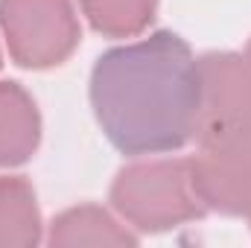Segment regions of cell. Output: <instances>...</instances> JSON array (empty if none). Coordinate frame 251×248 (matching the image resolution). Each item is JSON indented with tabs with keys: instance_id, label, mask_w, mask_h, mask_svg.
I'll list each match as a JSON object with an SVG mask.
<instances>
[{
	"instance_id": "obj_1",
	"label": "cell",
	"mask_w": 251,
	"mask_h": 248,
	"mask_svg": "<svg viewBox=\"0 0 251 248\" xmlns=\"http://www.w3.org/2000/svg\"><path fill=\"white\" fill-rule=\"evenodd\" d=\"M91 105L105 140L128 158L170 155L196 134L199 59L176 32H152L102 53Z\"/></svg>"
},
{
	"instance_id": "obj_2",
	"label": "cell",
	"mask_w": 251,
	"mask_h": 248,
	"mask_svg": "<svg viewBox=\"0 0 251 248\" xmlns=\"http://www.w3.org/2000/svg\"><path fill=\"white\" fill-rule=\"evenodd\" d=\"M193 178L207 210L251 213V67L243 53L199 59Z\"/></svg>"
},
{
	"instance_id": "obj_3",
	"label": "cell",
	"mask_w": 251,
	"mask_h": 248,
	"mask_svg": "<svg viewBox=\"0 0 251 248\" xmlns=\"http://www.w3.org/2000/svg\"><path fill=\"white\" fill-rule=\"evenodd\" d=\"M111 207L137 234H164L207 213L190 158L146 155L123 167L111 184Z\"/></svg>"
},
{
	"instance_id": "obj_4",
	"label": "cell",
	"mask_w": 251,
	"mask_h": 248,
	"mask_svg": "<svg viewBox=\"0 0 251 248\" xmlns=\"http://www.w3.org/2000/svg\"><path fill=\"white\" fill-rule=\"evenodd\" d=\"M0 35L15 64L47 70L73 56L82 26L73 0H0Z\"/></svg>"
},
{
	"instance_id": "obj_5",
	"label": "cell",
	"mask_w": 251,
	"mask_h": 248,
	"mask_svg": "<svg viewBox=\"0 0 251 248\" xmlns=\"http://www.w3.org/2000/svg\"><path fill=\"white\" fill-rule=\"evenodd\" d=\"M41 143V114L18 82H0V170L26 164Z\"/></svg>"
},
{
	"instance_id": "obj_6",
	"label": "cell",
	"mask_w": 251,
	"mask_h": 248,
	"mask_svg": "<svg viewBox=\"0 0 251 248\" xmlns=\"http://www.w3.org/2000/svg\"><path fill=\"white\" fill-rule=\"evenodd\" d=\"M44 240L50 246H134L137 231L100 204H76L50 222Z\"/></svg>"
},
{
	"instance_id": "obj_7",
	"label": "cell",
	"mask_w": 251,
	"mask_h": 248,
	"mask_svg": "<svg viewBox=\"0 0 251 248\" xmlns=\"http://www.w3.org/2000/svg\"><path fill=\"white\" fill-rule=\"evenodd\" d=\"M44 240L35 187L24 175H0V248H29Z\"/></svg>"
},
{
	"instance_id": "obj_8",
	"label": "cell",
	"mask_w": 251,
	"mask_h": 248,
	"mask_svg": "<svg viewBox=\"0 0 251 248\" xmlns=\"http://www.w3.org/2000/svg\"><path fill=\"white\" fill-rule=\"evenodd\" d=\"M88 24L105 38H134L149 29L158 0H79Z\"/></svg>"
},
{
	"instance_id": "obj_9",
	"label": "cell",
	"mask_w": 251,
	"mask_h": 248,
	"mask_svg": "<svg viewBox=\"0 0 251 248\" xmlns=\"http://www.w3.org/2000/svg\"><path fill=\"white\" fill-rule=\"evenodd\" d=\"M243 56H246V62H249V67H251V41H249V47H246V53H243Z\"/></svg>"
},
{
	"instance_id": "obj_10",
	"label": "cell",
	"mask_w": 251,
	"mask_h": 248,
	"mask_svg": "<svg viewBox=\"0 0 251 248\" xmlns=\"http://www.w3.org/2000/svg\"><path fill=\"white\" fill-rule=\"evenodd\" d=\"M249 222H251V213H249Z\"/></svg>"
}]
</instances>
